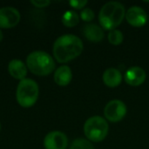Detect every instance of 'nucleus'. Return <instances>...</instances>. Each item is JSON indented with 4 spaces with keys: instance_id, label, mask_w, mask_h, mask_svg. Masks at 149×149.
Returning a JSON list of instances; mask_svg holds the SVG:
<instances>
[{
    "instance_id": "nucleus-18",
    "label": "nucleus",
    "mask_w": 149,
    "mask_h": 149,
    "mask_svg": "<svg viewBox=\"0 0 149 149\" xmlns=\"http://www.w3.org/2000/svg\"><path fill=\"white\" fill-rule=\"evenodd\" d=\"M80 17L86 22H90L94 18V11L91 8H84L80 12Z\"/></svg>"
},
{
    "instance_id": "nucleus-6",
    "label": "nucleus",
    "mask_w": 149,
    "mask_h": 149,
    "mask_svg": "<svg viewBox=\"0 0 149 149\" xmlns=\"http://www.w3.org/2000/svg\"><path fill=\"white\" fill-rule=\"evenodd\" d=\"M127 112V106L120 100L109 101L104 108V115L107 120L111 122H119L124 119Z\"/></svg>"
},
{
    "instance_id": "nucleus-22",
    "label": "nucleus",
    "mask_w": 149,
    "mask_h": 149,
    "mask_svg": "<svg viewBox=\"0 0 149 149\" xmlns=\"http://www.w3.org/2000/svg\"><path fill=\"white\" fill-rule=\"evenodd\" d=\"M0 129H1V124H0Z\"/></svg>"
},
{
    "instance_id": "nucleus-14",
    "label": "nucleus",
    "mask_w": 149,
    "mask_h": 149,
    "mask_svg": "<svg viewBox=\"0 0 149 149\" xmlns=\"http://www.w3.org/2000/svg\"><path fill=\"white\" fill-rule=\"evenodd\" d=\"M72 79V72L68 65H61L54 72V81L58 86H65L70 84Z\"/></svg>"
},
{
    "instance_id": "nucleus-16",
    "label": "nucleus",
    "mask_w": 149,
    "mask_h": 149,
    "mask_svg": "<svg viewBox=\"0 0 149 149\" xmlns=\"http://www.w3.org/2000/svg\"><path fill=\"white\" fill-rule=\"evenodd\" d=\"M107 38L110 44L113 45H119L123 42L124 37H123V33L120 30L114 29L109 31Z\"/></svg>"
},
{
    "instance_id": "nucleus-17",
    "label": "nucleus",
    "mask_w": 149,
    "mask_h": 149,
    "mask_svg": "<svg viewBox=\"0 0 149 149\" xmlns=\"http://www.w3.org/2000/svg\"><path fill=\"white\" fill-rule=\"evenodd\" d=\"M70 149H95L93 145L91 143L90 141L83 139V138H79L76 139L72 141L71 144Z\"/></svg>"
},
{
    "instance_id": "nucleus-11",
    "label": "nucleus",
    "mask_w": 149,
    "mask_h": 149,
    "mask_svg": "<svg viewBox=\"0 0 149 149\" xmlns=\"http://www.w3.org/2000/svg\"><path fill=\"white\" fill-rule=\"evenodd\" d=\"M27 69L26 64L20 59H12L8 64V71L10 75L20 81L26 79Z\"/></svg>"
},
{
    "instance_id": "nucleus-4",
    "label": "nucleus",
    "mask_w": 149,
    "mask_h": 149,
    "mask_svg": "<svg viewBox=\"0 0 149 149\" xmlns=\"http://www.w3.org/2000/svg\"><path fill=\"white\" fill-rule=\"evenodd\" d=\"M39 88L37 82L31 79H24L19 81L16 98L17 103L24 108H28L35 105L38 99Z\"/></svg>"
},
{
    "instance_id": "nucleus-20",
    "label": "nucleus",
    "mask_w": 149,
    "mask_h": 149,
    "mask_svg": "<svg viewBox=\"0 0 149 149\" xmlns=\"http://www.w3.org/2000/svg\"><path fill=\"white\" fill-rule=\"evenodd\" d=\"M50 1L48 0H32L31 1V3L37 7V8H45V7H47L49 4H50Z\"/></svg>"
},
{
    "instance_id": "nucleus-8",
    "label": "nucleus",
    "mask_w": 149,
    "mask_h": 149,
    "mask_svg": "<svg viewBox=\"0 0 149 149\" xmlns=\"http://www.w3.org/2000/svg\"><path fill=\"white\" fill-rule=\"evenodd\" d=\"M67 145V136L61 131H52L44 139L45 149H66Z\"/></svg>"
},
{
    "instance_id": "nucleus-2",
    "label": "nucleus",
    "mask_w": 149,
    "mask_h": 149,
    "mask_svg": "<svg viewBox=\"0 0 149 149\" xmlns=\"http://www.w3.org/2000/svg\"><path fill=\"white\" fill-rule=\"evenodd\" d=\"M126 17L124 5L116 1L105 3L100 10L99 21L100 26L106 30L112 31L117 28Z\"/></svg>"
},
{
    "instance_id": "nucleus-9",
    "label": "nucleus",
    "mask_w": 149,
    "mask_h": 149,
    "mask_svg": "<svg viewBox=\"0 0 149 149\" xmlns=\"http://www.w3.org/2000/svg\"><path fill=\"white\" fill-rule=\"evenodd\" d=\"M126 19L134 27H142L148 22L147 12L140 6H131L126 12Z\"/></svg>"
},
{
    "instance_id": "nucleus-5",
    "label": "nucleus",
    "mask_w": 149,
    "mask_h": 149,
    "mask_svg": "<svg viewBox=\"0 0 149 149\" xmlns=\"http://www.w3.org/2000/svg\"><path fill=\"white\" fill-rule=\"evenodd\" d=\"M107 120L101 116H93L86 120L84 125V133L88 141L100 142L108 134Z\"/></svg>"
},
{
    "instance_id": "nucleus-3",
    "label": "nucleus",
    "mask_w": 149,
    "mask_h": 149,
    "mask_svg": "<svg viewBox=\"0 0 149 149\" xmlns=\"http://www.w3.org/2000/svg\"><path fill=\"white\" fill-rule=\"evenodd\" d=\"M25 64L28 70L38 76L49 75L55 69L53 58L43 51H35L31 52L26 58Z\"/></svg>"
},
{
    "instance_id": "nucleus-13",
    "label": "nucleus",
    "mask_w": 149,
    "mask_h": 149,
    "mask_svg": "<svg viewBox=\"0 0 149 149\" xmlns=\"http://www.w3.org/2000/svg\"><path fill=\"white\" fill-rule=\"evenodd\" d=\"M102 79L107 86L113 88L120 85L122 81V74L120 70L116 68H108L104 72Z\"/></svg>"
},
{
    "instance_id": "nucleus-7",
    "label": "nucleus",
    "mask_w": 149,
    "mask_h": 149,
    "mask_svg": "<svg viewBox=\"0 0 149 149\" xmlns=\"http://www.w3.org/2000/svg\"><path fill=\"white\" fill-rule=\"evenodd\" d=\"M19 11L10 6L0 8V29H10L15 27L20 22Z\"/></svg>"
},
{
    "instance_id": "nucleus-21",
    "label": "nucleus",
    "mask_w": 149,
    "mask_h": 149,
    "mask_svg": "<svg viewBox=\"0 0 149 149\" xmlns=\"http://www.w3.org/2000/svg\"><path fill=\"white\" fill-rule=\"evenodd\" d=\"M3 32H2V31L0 29V42L3 40Z\"/></svg>"
},
{
    "instance_id": "nucleus-12",
    "label": "nucleus",
    "mask_w": 149,
    "mask_h": 149,
    "mask_svg": "<svg viewBox=\"0 0 149 149\" xmlns=\"http://www.w3.org/2000/svg\"><path fill=\"white\" fill-rule=\"evenodd\" d=\"M83 33L87 40L94 43L100 42L105 37L102 27L96 24H88L85 25L83 29Z\"/></svg>"
},
{
    "instance_id": "nucleus-10",
    "label": "nucleus",
    "mask_w": 149,
    "mask_h": 149,
    "mask_svg": "<svg viewBox=\"0 0 149 149\" xmlns=\"http://www.w3.org/2000/svg\"><path fill=\"white\" fill-rule=\"evenodd\" d=\"M125 81L132 86H139L142 85L147 78L144 69L139 66H133L127 70L125 73Z\"/></svg>"
},
{
    "instance_id": "nucleus-19",
    "label": "nucleus",
    "mask_w": 149,
    "mask_h": 149,
    "mask_svg": "<svg viewBox=\"0 0 149 149\" xmlns=\"http://www.w3.org/2000/svg\"><path fill=\"white\" fill-rule=\"evenodd\" d=\"M69 4L73 9L81 10V9H83L87 4V1L86 0H71L69 2Z\"/></svg>"
},
{
    "instance_id": "nucleus-15",
    "label": "nucleus",
    "mask_w": 149,
    "mask_h": 149,
    "mask_svg": "<svg viewBox=\"0 0 149 149\" xmlns=\"http://www.w3.org/2000/svg\"><path fill=\"white\" fill-rule=\"evenodd\" d=\"M62 23L66 27H74L79 22V16L74 10H67L62 16Z\"/></svg>"
},
{
    "instance_id": "nucleus-1",
    "label": "nucleus",
    "mask_w": 149,
    "mask_h": 149,
    "mask_svg": "<svg viewBox=\"0 0 149 149\" xmlns=\"http://www.w3.org/2000/svg\"><path fill=\"white\" fill-rule=\"evenodd\" d=\"M83 49V42L79 37L73 34H65L55 40L52 52L58 63H67L78 58Z\"/></svg>"
}]
</instances>
